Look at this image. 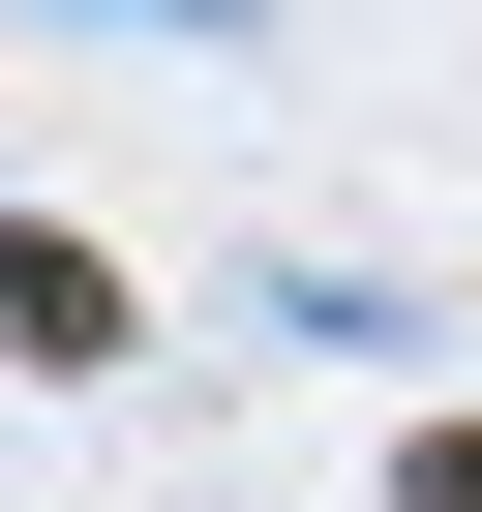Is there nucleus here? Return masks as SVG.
I'll return each mask as SVG.
<instances>
[{
    "instance_id": "nucleus-1",
    "label": "nucleus",
    "mask_w": 482,
    "mask_h": 512,
    "mask_svg": "<svg viewBox=\"0 0 482 512\" xmlns=\"http://www.w3.org/2000/svg\"><path fill=\"white\" fill-rule=\"evenodd\" d=\"M0 332H31V362H121V272H91V241H31V211H0Z\"/></svg>"
}]
</instances>
